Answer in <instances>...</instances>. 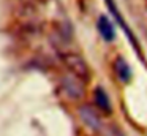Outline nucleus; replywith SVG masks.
Returning a JSON list of instances; mask_svg holds the SVG:
<instances>
[{
	"label": "nucleus",
	"mask_w": 147,
	"mask_h": 136,
	"mask_svg": "<svg viewBox=\"0 0 147 136\" xmlns=\"http://www.w3.org/2000/svg\"><path fill=\"white\" fill-rule=\"evenodd\" d=\"M106 3H108V6L111 8V11H112V14L115 16V19L119 21V24H120L122 27L125 28V32L128 33V37L131 38V33H130V30H128V27L125 25V21H123V18H120V14H119V11H117V6L114 5V2H112V0H106ZM131 41H133V38H131ZM133 43H134V41H133Z\"/></svg>",
	"instance_id": "7"
},
{
	"label": "nucleus",
	"mask_w": 147,
	"mask_h": 136,
	"mask_svg": "<svg viewBox=\"0 0 147 136\" xmlns=\"http://www.w3.org/2000/svg\"><path fill=\"white\" fill-rule=\"evenodd\" d=\"M63 63L71 71V74L78 76L79 79H84V78L89 76V66H87L86 60L81 55H78V54H65Z\"/></svg>",
	"instance_id": "1"
},
{
	"label": "nucleus",
	"mask_w": 147,
	"mask_h": 136,
	"mask_svg": "<svg viewBox=\"0 0 147 136\" xmlns=\"http://www.w3.org/2000/svg\"><path fill=\"white\" fill-rule=\"evenodd\" d=\"M62 89L63 92L68 95L70 98L73 100H79L81 97L84 95V85L81 82V79L74 74H70V76H65L62 79Z\"/></svg>",
	"instance_id": "2"
},
{
	"label": "nucleus",
	"mask_w": 147,
	"mask_h": 136,
	"mask_svg": "<svg viewBox=\"0 0 147 136\" xmlns=\"http://www.w3.org/2000/svg\"><path fill=\"white\" fill-rule=\"evenodd\" d=\"M93 97H95V103L103 112H111V103H109V97L101 87L95 89L93 92Z\"/></svg>",
	"instance_id": "6"
},
{
	"label": "nucleus",
	"mask_w": 147,
	"mask_h": 136,
	"mask_svg": "<svg viewBox=\"0 0 147 136\" xmlns=\"http://www.w3.org/2000/svg\"><path fill=\"white\" fill-rule=\"evenodd\" d=\"M114 71H115L117 78L120 79L122 82H128L131 79V68H130V65L127 63V60L122 59V57L115 59V62H114Z\"/></svg>",
	"instance_id": "5"
},
{
	"label": "nucleus",
	"mask_w": 147,
	"mask_h": 136,
	"mask_svg": "<svg viewBox=\"0 0 147 136\" xmlns=\"http://www.w3.org/2000/svg\"><path fill=\"white\" fill-rule=\"evenodd\" d=\"M96 25H98V32H100V35L103 37V40L114 41V38H115L114 25H112V22L109 21L106 16H101V18L98 19V22H96Z\"/></svg>",
	"instance_id": "4"
},
{
	"label": "nucleus",
	"mask_w": 147,
	"mask_h": 136,
	"mask_svg": "<svg viewBox=\"0 0 147 136\" xmlns=\"http://www.w3.org/2000/svg\"><path fill=\"white\" fill-rule=\"evenodd\" d=\"M79 116L82 119V122L86 123L87 127H90L92 130H98L101 127V120H100L96 111H93L90 106H82L79 109Z\"/></svg>",
	"instance_id": "3"
}]
</instances>
